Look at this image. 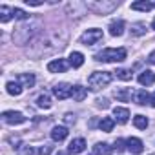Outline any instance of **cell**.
Here are the masks:
<instances>
[{
    "instance_id": "603a6c76",
    "label": "cell",
    "mask_w": 155,
    "mask_h": 155,
    "mask_svg": "<svg viewBox=\"0 0 155 155\" xmlns=\"http://www.w3.org/2000/svg\"><path fill=\"white\" fill-rule=\"evenodd\" d=\"M113 126H115V119H111V117H102V120L99 124V128L102 131H106V133H110L113 130Z\"/></svg>"
},
{
    "instance_id": "5b68a950",
    "label": "cell",
    "mask_w": 155,
    "mask_h": 155,
    "mask_svg": "<svg viewBox=\"0 0 155 155\" xmlns=\"http://www.w3.org/2000/svg\"><path fill=\"white\" fill-rule=\"evenodd\" d=\"M99 40H102V29H97V28L88 29L81 35V44H84V46H93Z\"/></svg>"
},
{
    "instance_id": "7402d4cb",
    "label": "cell",
    "mask_w": 155,
    "mask_h": 155,
    "mask_svg": "<svg viewBox=\"0 0 155 155\" xmlns=\"http://www.w3.org/2000/svg\"><path fill=\"white\" fill-rule=\"evenodd\" d=\"M151 99H150V95H148V91L146 90H139L137 93H135V102L139 104V106H144V104H148Z\"/></svg>"
},
{
    "instance_id": "52a82bcc",
    "label": "cell",
    "mask_w": 155,
    "mask_h": 155,
    "mask_svg": "<svg viewBox=\"0 0 155 155\" xmlns=\"http://www.w3.org/2000/svg\"><path fill=\"white\" fill-rule=\"evenodd\" d=\"M71 88H73V86H69L68 82H60V84H57V86L53 88V95H55L58 101H64V99L71 97Z\"/></svg>"
},
{
    "instance_id": "8992f818",
    "label": "cell",
    "mask_w": 155,
    "mask_h": 155,
    "mask_svg": "<svg viewBox=\"0 0 155 155\" xmlns=\"http://www.w3.org/2000/svg\"><path fill=\"white\" fill-rule=\"evenodd\" d=\"M2 120L6 122V124H22V122H26V117L20 113V111H4L2 113Z\"/></svg>"
},
{
    "instance_id": "4fadbf2b",
    "label": "cell",
    "mask_w": 155,
    "mask_h": 155,
    "mask_svg": "<svg viewBox=\"0 0 155 155\" xmlns=\"http://www.w3.org/2000/svg\"><path fill=\"white\" fill-rule=\"evenodd\" d=\"M68 128L66 126H55L53 130H51V139L55 140V142H62L66 137H68Z\"/></svg>"
},
{
    "instance_id": "ba28073f",
    "label": "cell",
    "mask_w": 155,
    "mask_h": 155,
    "mask_svg": "<svg viewBox=\"0 0 155 155\" xmlns=\"http://www.w3.org/2000/svg\"><path fill=\"white\" fill-rule=\"evenodd\" d=\"M126 150H128V151H131L133 155H139V153H142L144 144H142V140H140V139H137V137H130V139L126 140Z\"/></svg>"
},
{
    "instance_id": "60d3db41",
    "label": "cell",
    "mask_w": 155,
    "mask_h": 155,
    "mask_svg": "<svg viewBox=\"0 0 155 155\" xmlns=\"http://www.w3.org/2000/svg\"><path fill=\"white\" fill-rule=\"evenodd\" d=\"M151 4H153V8H155V2H151Z\"/></svg>"
},
{
    "instance_id": "cb8c5ba5",
    "label": "cell",
    "mask_w": 155,
    "mask_h": 155,
    "mask_svg": "<svg viewBox=\"0 0 155 155\" xmlns=\"http://www.w3.org/2000/svg\"><path fill=\"white\" fill-rule=\"evenodd\" d=\"M11 17H13V9H11V8H8V6H0V22L6 24V22L11 20Z\"/></svg>"
},
{
    "instance_id": "ab89813d",
    "label": "cell",
    "mask_w": 155,
    "mask_h": 155,
    "mask_svg": "<svg viewBox=\"0 0 155 155\" xmlns=\"http://www.w3.org/2000/svg\"><path fill=\"white\" fill-rule=\"evenodd\" d=\"M151 28H153V29H155V18H153V22H151Z\"/></svg>"
},
{
    "instance_id": "4dcf8cb0",
    "label": "cell",
    "mask_w": 155,
    "mask_h": 155,
    "mask_svg": "<svg viewBox=\"0 0 155 155\" xmlns=\"http://www.w3.org/2000/svg\"><path fill=\"white\" fill-rule=\"evenodd\" d=\"M51 151H53V146H49V144H44L38 148V155H49Z\"/></svg>"
},
{
    "instance_id": "484cf974",
    "label": "cell",
    "mask_w": 155,
    "mask_h": 155,
    "mask_svg": "<svg viewBox=\"0 0 155 155\" xmlns=\"http://www.w3.org/2000/svg\"><path fill=\"white\" fill-rule=\"evenodd\" d=\"M6 88H8V93H9V95H15V97H18V95L22 93V90H24L18 82H13V81H11V82H8V84H6Z\"/></svg>"
},
{
    "instance_id": "d4e9b609",
    "label": "cell",
    "mask_w": 155,
    "mask_h": 155,
    "mask_svg": "<svg viewBox=\"0 0 155 155\" xmlns=\"http://www.w3.org/2000/svg\"><path fill=\"white\" fill-rule=\"evenodd\" d=\"M37 106H38V108H44V110H49V108H51V97H49L48 93L38 95V99H37Z\"/></svg>"
},
{
    "instance_id": "277c9868",
    "label": "cell",
    "mask_w": 155,
    "mask_h": 155,
    "mask_svg": "<svg viewBox=\"0 0 155 155\" xmlns=\"http://www.w3.org/2000/svg\"><path fill=\"white\" fill-rule=\"evenodd\" d=\"M119 8V2H101V0H97V2H90L88 4V9H91V11H95L97 15H108V13H111L113 9H117Z\"/></svg>"
},
{
    "instance_id": "8fae6325",
    "label": "cell",
    "mask_w": 155,
    "mask_h": 155,
    "mask_svg": "<svg viewBox=\"0 0 155 155\" xmlns=\"http://www.w3.org/2000/svg\"><path fill=\"white\" fill-rule=\"evenodd\" d=\"M71 97H73V101H77V102H82V101L88 97V90H86L84 86H81V84H77V86L71 88Z\"/></svg>"
},
{
    "instance_id": "6da1fadb",
    "label": "cell",
    "mask_w": 155,
    "mask_h": 155,
    "mask_svg": "<svg viewBox=\"0 0 155 155\" xmlns=\"http://www.w3.org/2000/svg\"><path fill=\"white\" fill-rule=\"evenodd\" d=\"M37 28H38V24H22V26H18L13 31V42L18 44V46L28 44L33 38V35L37 33Z\"/></svg>"
},
{
    "instance_id": "e0dca14e",
    "label": "cell",
    "mask_w": 155,
    "mask_h": 155,
    "mask_svg": "<svg viewBox=\"0 0 155 155\" xmlns=\"http://www.w3.org/2000/svg\"><path fill=\"white\" fill-rule=\"evenodd\" d=\"M124 33V20H113L110 24V35L111 37H120Z\"/></svg>"
},
{
    "instance_id": "7a4b0ae2",
    "label": "cell",
    "mask_w": 155,
    "mask_h": 155,
    "mask_svg": "<svg viewBox=\"0 0 155 155\" xmlns=\"http://www.w3.org/2000/svg\"><path fill=\"white\" fill-rule=\"evenodd\" d=\"M113 79V75L111 71H95L90 75V79H88V86L91 91H101L102 88H106Z\"/></svg>"
},
{
    "instance_id": "74e56055",
    "label": "cell",
    "mask_w": 155,
    "mask_h": 155,
    "mask_svg": "<svg viewBox=\"0 0 155 155\" xmlns=\"http://www.w3.org/2000/svg\"><path fill=\"white\" fill-rule=\"evenodd\" d=\"M151 106H153V108H155V93H153V95H151Z\"/></svg>"
},
{
    "instance_id": "9a60e30c",
    "label": "cell",
    "mask_w": 155,
    "mask_h": 155,
    "mask_svg": "<svg viewBox=\"0 0 155 155\" xmlns=\"http://www.w3.org/2000/svg\"><path fill=\"white\" fill-rule=\"evenodd\" d=\"M153 82H155V73H153V71L146 69V71H142V73L139 75V84H142V86H151Z\"/></svg>"
},
{
    "instance_id": "9c48e42d",
    "label": "cell",
    "mask_w": 155,
    "mask_h": 155,
    "mask_svg": "<svg viewBox=\"0 0 155 155\" xmlns=\"http://www.w3.org/2000/svg\"><path fill=\"white\" fill-rule=\"evenodd\" d=\"M48 69H49L51 73H64V71L68 69V62H66L64 58H55V60H51V62L48 64Z\"/></svg>"
},
{
    "instance_id": "7c38bea8",
    "label": "cell",
    "mask_w": 155,
    "mask_h": 155,
    "mask_svg": "<svg viewBox=\"0 0 155 155\" xmlns=\"http://www.w3.org/2000/svg\"><path fill=\"white\" fill-rule=\"evenodd\" d=\"M86 150V140L82 139V137H79V139H73L71 142H69V153H82Z\"/></svg>"
},
{
    "instance_id": "30bf717a",
    "label": "cell",
    "mask_w": 155,
    "mask_h": 155,
    "mask_svg": "<svg viewBox=\"0 0 155 155\" xmlns=\"http://www.w3.org/2000/svg\"><path fill=\"white\" fill-rule=\"evenodd\" d=\"M17 82L22 86V88H33L35 86V75L33 73H20L17 77Z\"/></svg>"
},
{
    "instance_id": "4316f807",
    "label": "cell",
    "mask_w": 155,
    "mask_h": 155,
    "mask_svg": "<svg viewBox=\"0 0 155 155\" xmlns=\"http://www.w3.org/2000/svg\"><path fill=\"white\" fill-rule=\"evenodd\" d=\"M144 33H146V24H144V22H135V24L131 26V35L140 37V35H144Z\"/></svg>"
},
{
    "instance_id": "ffe728a7",
    "label": "cell",
    "mask_w": 155,
    "mask_h": 155,
    "mask_svg": "<svg viewBox=\"0 0 155 155\" xmlns=\"http://www.w3.org/2000/svg\"><path fill=\"white\" fill-rule=\"evenodd\" d=\"M69 64H71L73 68H81V66L84 64V55L79 53V51H73V53L69 55Z\"/></svg>"
},
{
    "instance_id": "f546056e",
    "label": "cell",
    "mask_w": 155,
    "mask_h": 155,
    "mask_svg": "<svg viewBox=\"0 0 155 155\" xmlns=\"http://www.w3.org/2000/svg\"><path fill=\"white\" fill-rule=\"evenodd\" d=\"M13 17L18 18V20H26V18H29V15H28L24 9H20V8H13Z\"/></svg>"
},
{
    "instance_id": "5bb4252c",
    "label": "cell",
    "mask_w": 155,
    "mask_h": 155,
    "mask_svg": "<svg viewBox=\"0 0 155 155\" xmlns=\"http://www.w3.org/2000/svg\"><path fill=\"white\" fill-rule=\"evenodd\" d=\"M113 115H115V120L119 122V124H126L128 122V119H130V111H128V108H113Z\"/></svg>"
},
{
    "instance_id": "8d00e7d4",
    "label": "cell",
    "mask_w": 155,
    "mask_h": 155,
    "mask_svg": "<svg viewBox=\"0 0 155 155\" xmlns=\"http://www.w3.org/2000/svg\"><path fill=\"white\" fill-rule=\"evenodd\" d=\"M97 102H99V106H102V108H108V99H99Z\"/></svg>"
},
{
    "instance_id": "ac0fdd59",
    "label": "cell",
    "mask_w": 155,
    "mask_h": 155,
    "mask_svg": "<svg viewBox=\"0 0 155 155\" xmlns=\"http://www.w3.org/2000/svg\"><path fill=\"white\" fill-rule=\"evenodd\" d=\"M111 151H113V148L110 144H106V142H97L93 146V153L95 155H110Z\"/></svg>"
},
{
    "instance_id": "44dd1931",
    "label": "cell",
    "mask_w": 155,
    "mask_h": 155,
    "mask_svg": "<svg viewBox=\"0 0 155 155\" xmlns=\"http://www.w3.org/2000/svg\"><path fill=\"white\" fill-rule=\"evenodd\" d=\"M151 8H153V4H151V2H146V0H139V2H133V4H131V9H133V11H144V13H146V11H150Z\"/></svg>"
},
{
    "instance_id": "1f68e13d",
    "label": "cell",
    "mask_w": 155,
    "mask_h": 155,
    "mask_svg": "<svg viewBox=\"0 0 155 155\" xmlns=\"http://www.w3.org/2000/svg\"><path fill=\"white\" fill-rule=\"evenodd\" d=\"M64 122H66L68 126H73V124L77 122V119H75L73 113H66V115H64Z\"/></svg>"
},
{
    "instance_id": "83f0119b",
    "label": "cell",
    "mask_w": 155,
    "mask_h": 155,
    "mask_svg": "<svg viewBox=\"0 0 155 155\" xmlns=\"http://www.w3.org/2000/svg\"><path fill=\"white\" fill-rule=\"evenodd\" d=\"M133 124H135V128H139V130H146V128H148V119H146L144 115H137V117L133 119Z\"/></svg>"
},
{
    "instance_id": "d590c367",
    "label": "cell",
    "mask_w": 155,
    "mask_h": 155,
    "mask_svg": "<svg viewBox=\"0 0 155 155\" xmlns=\"http://www.w3.org/2000/svg\"><path fill=\"white\" fill-rule=\"evenodd\" d=\"M148 62H150L151 66H155V51H151V53L148 55Z\"/></svg>"
},
{
    "instance_id": "d6986e66",
    "label": "cell",
    "mask_w": 155,
    "mask_h": 155,
    "mask_svg": "<svg viewBox=\"0 0 155 155\" xmlns=\"http://www.w3.org/2000/svg\"><path fill=\"white\" fill-rule=\"evenodd\" d=\"M113 95L117 97V101H120V102H128V101L131 99V90H130V88H119V90H115Z\"/></svg>"
},
{
    "instance_id": "2e32d148",
    "label": "cell",
    "mask_w": 155,
    "mask_h": 155,
    "mask_svg": "<svg viewBox=\"0 0 155 155\" xmlns=\"http://www.w3.org/2000/svg\"><path fill=\"white\" fill-rule=\"evenodd\" d=\"M66 9H68L69 15H73L75 11H79V15H84V11L88 9V4H84V2H69L66 6Z\"/></svg>"
},
{
    "instance_id": "f35d334b",
    "label": "cell",
    "mask_w": 155,
    "mask_h": 155,
    "mask_svg": "<svg viewBox=\"0 0 155 155\" xmlns=\"http://www.w3.org/2000/svg\"><path fill=\"white\" fill-rule=\"evenodd\" d=\"M57 155H68V153H66V151H58Z\"/></svg>"
},
{
    "instance_id": "f1b7e54d",
    "label": "cell",
    "mask_w": 155,
    "mask_h": 155,
    "mask_svg": "<svg viewBox=\"0 0 155 155\" xmlns=\"http://www.w3.org/2000/svg\"><path fill=\"white\" fill-rule=\"evenodd\" d=\"M115 75H117V79H120V81H131V71L130 69H117Z\"/></svg>"
},
{
    "instance_id": "3957f363",
    "label": "cell",
    "mask_w": 155,
    "mask_h": 155,
    "mask_svg": "<svg viewBox=\"0 0 155 155\" xmlns=\"http://www.w3.org/2000/svg\"><path fill=\"white\" fill-rule=\"evenodd\" d=\"M126 49L124 48H106L95 55V60L99 62H122L126 58Z\"/></svg>"
},
{
    "instance_id": "836d02e7",
    "label": "cell",
    "mask_w": 155,
    "mask_h": 155,
    "mask_svg": "<svg viewBox=\"0 0 155 155\" xmlns=\"http://www.w3.org/2000/svg\"><path fill=\"white\" fill-rule=\"evenodd\" d=\"M18 151H20V155H33L31 146H18Z\"/></svg>"
},
{
    "instance_id": "e575fe53",
    "label": "cell",
    "mask_w": 155,
    "mask_h": 155,
    "mask_svg": "<svg viewBox=\"0 0 155 155\" xmlns=\"http://www.w3.org/2000/svg\"><path fill=\"white\" fill-rule=\"evenodd\" d=\"M26 4H28V6H35V8H38V6H44V2H42V0H26Z\"/></svg>"
},
{
    "instance_id": "d6a6232c",
    "label": "cell",
    "mask_w": 155,
    "mask_h": 155,
    "mask_svg": "<svg viewBox=\"0 0 155 155\" xmlns=\"http://www.w3.org/2000/svg\"><path fill=\"white\" fill-rule=\"evenodd\" d=\"M126 140H122V139H117L115 140V146H113V150H117V151H124L126 150Z\"/></svg>"
}]
</instances>
